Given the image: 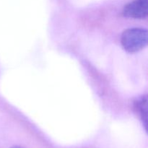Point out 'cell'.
Wrapping results in <instances>:
<instances>
[{"label": "cell", "mask_w": 148, "mask_h": 148, "mask_svg": "<svg viewBox=\"0 0 148 148\" xmlns=\"http://www.w3.org/2000/svg\"><path fill=\"white\" fill-rule=\"evenodd\" d=\"M121 43L124 50L130 53L139 51L147 46V31L140 27L127 29L121 35Z\"/></svg>", "instance_id": "cell-1"}, {"label": "cell", "mask_w": 148, "mask_h": 148, "mask_svg": "<svg viewBox=\"0 0 148 148\" xmlns=\"http://www.w3.org/2000/svg\"><path fill=\"white\" fill-rule=\"evenodd\" d=\"M148 13V0H134L125 6L124 15L134 19L146 18Z\"/></svg>", "instance_id": "cell-2"}, {"label": "cell", "mask_w": 148, "mask_h": 148, "mask_svg": "<svg viewBox=\"0 0 148 148\" xmlns=\"http://www.w3.org/2000/svg\"><path fill=\"white\" fill-rule=\"evenodd\" d=\"M136 108L140 114L142 121L144 123L145 128L147 127V99L141 98L136 103Z\"/></svg>", "instance_id": "cell-3"}, {"label": "cell", "mask_w": 148, "mask_h": 148, "mask_svg": "<svg viewBox=\"0 0 148 148\" xmlns=\"http://www.w3.org/2000/svg\"><path fill=\"white\" fill-rule=\"evenodd\" d=\"M11 148H24V147H20V146H13V147H12Z\"/></svg>", "instance_id": "cell-4"}]
</instances>
